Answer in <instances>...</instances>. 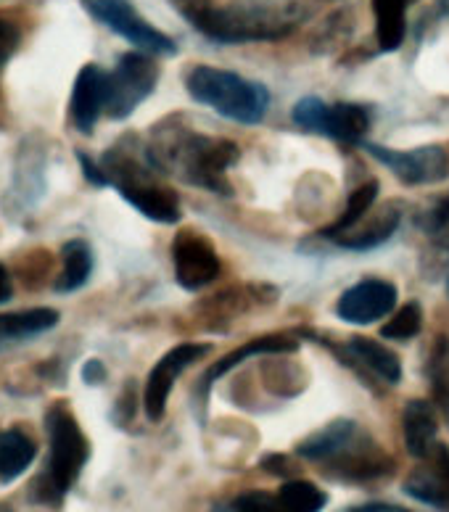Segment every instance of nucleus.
<instances>
[{"label":"nucleus","instance_id":"17","mask_svg":"<svg viewBox=\"0 0 449 512\" xmlns=\"http://www.w3.org/2000/svg\"><path fill=\"white\" fill-rule=\"evenodd\" d=\"M368 225L360 227V230H349V233H341L336 235L333 241L339 243L341 249H349V251H370L386 243L394 235V230L399 227L402 222V206L399 204H389L383 206L381 212L373 214V217H365Z\"/></svg>","mask_w":449,"mask_h":512},{"label":"nucleus","instance_id":"35","mask_svg":"<svg viewBox=\"0 0 449 512\" xmlns=\"http://www.w3.org/2000/svg\"><path fill=\"white\" fill-rule=\"evenodd\" d=\"M82 378H85V381H88V383L104 381V378H106L104 365H101V362H96V359H93V362H88V365H85V373H82Z\"/></svg>","mask_w":449,"mask_h":512},{"label":"nucleus","instance_id":"36","mask_svg":"<svg viewBox=\"0 0 449 512\" xmlns=\"http://www.w3.org/2000/svg\"><path fill=\"white\" fill-rule=\"evenodd\" d=\"M344 512H394V507H391V505H383V502H368V505L346 507Z\"/></svg>","mask_w":449,"mask_h":512},{"label":"nucleus","instance_id":"26","mask_svg":"<svg viewBox=\"0 0 449 512\" xmlns=\"http://www.w3.org/2000/svg\"><path fill=\"white\" fill-rule=\"evenodd\" d=\"M423 328V309L418 301H407L405 307L397 309L389 322H383L381 336L389 341H410Z\"/></svg>","mask_w":449,"mask_h":512},{"label":"nucleus","instance_id":"9","mask_svg":"<svg viewBox=\"0 0 449 512\" xmlns=\"http://www.w3.org/2000/svg\"><path fill=\"white\" fill-rule=\"evenodd\" d=\"M175 278L185 291H201L220 278L222 262L214 243L196 230H180L172 241Z\"/></svg>","mask_w":449,"mask_h":512},{"label":"nucleus","instance_id":"25","mask_svg":"<svg viewBox=\"0 0 449 512\" xmlns=\"http://www.w3.org/2000/svg\"><path fill=\"white\" fill-rule=\"evenodd\" d=\"M278 499L283 512H320L328 505V494L317 489L315 483L302 481V478L283 483L278 491Z\"/></svg>","mask_w":449,"mask_h":512},{"label":"nucleus","instance_id":"37","mask_svg":"<svg viewBox=\"0 0 449 512\" xmlns=\"http://www.w3.org/2000/svg\"><path fill=\"white\" fill-rule=\"evenodd\" d=\"M436 241L442 243L444 249H449V230H447V233H442V235H436ZM447 288H449V280H447Z\"/></svg>","mask_w":449,"mask_h":512},{"label":"nucleus","instance_id":"14","mask_svg":"<svg viewBox=\"0 0 449 512\" xmlns=\"http://www.w3.org/2000/svg\"><path fill=\"white\" fill-rule=\"evenodd\" d=\"M362 436V428L354 420H333L325 428H320L317 433L307 436V439L296 447L299 457L310 462H320V465H328L331 460H336L341 452L352 447L354 441Z\"/></svg>","mask_w":449,"mask_h":512},{"label":"nucleus","instance_id":"31","mask_svg":"<svg viewBox=\"0 0 449 512\" xmlns=\"http://www.w3.org/2000/svg\"><path fill=\"white\" fill-rule=\"evenodd\" d=\"M16 45H19V30H16V24L0 19V66L14 56Z\"/></svg>","mask_w":449,"mask_h":512},{"label":"nucleus","instance_id":"12","mask_svg":"<svg viewBox=\"0 0 449 512\" xmlns=\"http://www.w3.org/2000/svg\"><path fill=\"white\" fill-rule=\"evenodd\" d=\"M106 98H109V74L96 64L82 66L77 80H74L72 101H69L72 125L90 135L101 111H106Z\"/></svg>","mask_w":449,"mask_h":512},{"label":"nucleus","instance_id":"24","mask_svg":"<svg viewBox=\"0 0 449 512\" xmlns=\"http://www.w3.org/2000/svg\"><path fill=\"white\" fill-rule=\"evenodd\" d=\"M428 381H431V394L449 425V338H436L431 357H428Z\"/></svg>","mask_w":449,"mask_h":512},{"label":"nucleus","instance_id":"16","mask_svg":"<svg viewBox=\"0 0 449 512\" xmlns=\"http://www.w3.org/2000/svg\"><path fill=\"white\" fill-rule=\"evenodd\" d=\"M59 312L48 307L24 309V312H8L0 315V346H16L43 336L59 325Z\"/></svg>","mask_w":449,"mask_h":512},{"label":"nucleus","instance_id":"8","mask_svg":"<svg viewBox=\"0 0 449 512\" xmlns=\"http://www.w3.org/2000/svg\"><path fill=\"white\" fill-rule=\"evenodd\" d=\"M365 151L386 164L405 185H434L449 177V143H431L410 151L365 143Z\"/></svg>","mask_w":449,"mask_h":512},{"label":"nucleus","instance_id":"22","mask_svg":"<svg viewBox=\"0 0 449 512\" xmlns=\"http://www.w3.org/2000/svg\"><path fill=\"white\" fill-rule=\"evenodd\" d=\"M370 130V114L357 103H336L331 106V122H328V138L341 143H362Z\"/></svg>","mask_w":449,"mask_h":512},{"label":"nucleus","instance_id":"29","mask_svg":"<svg viewBox=\"0 0 449 512\" xmlns=\"http://www.w3.org/2000/svg\"><path fill=\"white\" fill-rule=\"evenodd\" d=\"M236 512H283L280 507V499L273 497V494H267V491H246L241 497L236 499V505H233Z\"/></svg>","mask_w":449,"mask_h":512},{"label":"nucleus","instance_id":"1","mask_svg":"<svg viewBox=\"0 0 449 512\" xmlns=\"http://www.w3.org/2000/svg\"><path fill=\"white\" fill-rule=\"evenodd\" d=\"M238 146L230 140L209 138L196 130H156L148 156L162 172H172L183 183L212 191L217 196H230L228 172L238 161Z\"/></svg>","mask_w":449,"mask_h":512},{"label":"nucleus","instance_id":"33","mask_svg":"<svg viewBox=\"0 0 449 512\" xmlns=\"http://www.w3.org/2000/svg\"><path fill=\"white\" fill-rule=\"evenodd\" d=\"M77 159H80L82 169H85V177H88L90 183H93V185H106V183H109V180H106L104 167H98V164H93V161H90L85 154H77Z\"/></svg>","mask_w":449,"mask_h":512},{"label":"nucleus","instance_id":"30","mask_svg":"<svg viewBox=\"0 0 449 512\" xmlns=\"http://www.w3.org/2000/svg\"><path fill=\"white\" fill-rule=\"evenodd\" d=\"M423 225H426V230L434 235V238L436 235L447 233L449 230V196H444L439 204H434V209L426 214V222H423Z\"/></svg>","mask_w":449,"mask_h":512},{"label":"nucleus","instance_id":"13","mask_svg":"<svg viewBox=\"0 0 449 512\" xmlns=\"http://www.w3.org/2000/svg\"><path fill=\"white\" fill-rule=\"evenodd\" d=\"M402 433H405V447L415 460H428L439 447V420L436 407L426 399H410L402 412Z\"/></svg>","mask_w":449,"mask_h":512},{"label":"nucleus","instance_id":"18","mask_svg":"<svg viewBox=\"0 0 449 512\" xmlns=\"http://www.w3.org/2000/svg\"><path fill=\"white\" fill-rule=\"evenodd\" d=\"M35 441L24 431H0V481L19 478L35 460Z\"/></svg>","mask_w":449,"mask_h":512},{"label":"nucleus","instance_id":"5","mask_svg":"<svg viewBox=\"0 0 449 512\" xmlns=\"http://www.w3.org/2000/svg\"><path fill=\"white\" fill-rule=\"evenodd\" d=\"M104 172L127 204H133L143 217L162 225H175L183 217L180 209V198L167 185H162L151 175L146 164H140L138 156L130 151H106L104 156Z\"/></svg>","mask_w":449,"mask_h":512},{"label":"nucleus","instance_id":"38","mask_svg":"<svg viewBox=\"0 0 449 512\" xmlns=\"http://www.w3.org/2000/svg\"><path fill=\"white\" fill-rule=\"evenodd\" d=\"M0 512H14V510H11V507H6V505H0Z\"/></svg>","mask_w":449,"mask_h":512},{"label":"nucleus","instance_id":"21","mask_svg":"<svg viewBox=\"0 0 449 512\" xmlns=\"http://www.w3.org/2000/svg\"><path fill=\"white\" fill-rule=\"evenodd\" d=\"M407 0H373V14H376V37L381 51H397L405 40V8Z\"/></svg>","mask_w":449,"mask_h":512},{"label":"nucleus","instance_id":"15","mask_svg":"<svg viewBox=\"0 0 449 512\" xmlns=\"http://www.w3.org/2000/svg\"><path fill=\"white\" fill-rule=\"evenodd\" d=\"M341 354L352 365L365 367L368 373L376 375L378 381L391 383V386L402 381V362H399L397 354L373 338H349V344L341 346Z\"/></svg>","mask_w":449,"mask_h":512},{"label":"nucleus","instance_id":"32","mask_svg":"<svg viewBox=\"0 0 449 512\" xmlns=\"http://www.w3.org/2000/svg\"><path fill=\"white\" fill-rule=\"evenodd\" d=\"M431 460V465L436 468V473H439V478H442V486H444V510L449 512V449L447 447H436V452L428 457Z\"/></svg>","mask_w":449,"mask_h":512},{"label":"nucleus","instance_id":"19","mask_svg":"<svg viewBox=\"0 0 449 512\" xmlns=\"http://www.w3.org/2000/svg\"><path fill=\"white\" fill-rule=\"evenodd\" d=\"M296 341L294 338L288 336H262L257 338V341H249V344H243L241 349H236V352H230L228 357H222L217 365L212 367L207 373V378H204V391L209 388V383L217 381V378H222L225 373H230L233 367H238L243 362V359L254 357V354H280V352H294L296 349Z\"/></svg>","mask_w":449,"mask_h":512},{"label":"nucleus","instance_id":"28","mask_svg":"<svg viewBox=\"0 0 449 512\" xmlns=\"http://www.w3.org/2000/svg\"><path fill=\"white\" fill-rule=\"evenodd\" d=\"M294 122L304 130L317 132V135H328V122H331V106L320 98H302L294 106Z\"/></svg>","mask_w":449,"mask_h":512},{"label":"nucleus","instance_id":"23","mask_svg":"<svg viewBox=\"0 0 449 512\" xmlns=\"http://www.w3.org/2000/svg\"><path fill=\"white\" fill-rule=\"evenodd\" d=\"M378 198V183L376 180H368V183H362L360 188H354L352 196H349V201H346V209L344 214H341L339 220L333 222L331 227H325L323 235L325 238H336V235L346 233V230H352L357 222H362L365 217L370 214V209H373V204H376Z\"/></svg>","mask_w":449,"mask_h":512},{"label":"nucleus","instance_id":"40","mask_svg":"<svg viewBox=\"0 0 449 512\" xmlns=\"http://www.w3.org/2000/svg\"><path fill=\"white\" fill-rule=\"evenodd\" d=\"M407 3H413V0H407Z\"/></svg>","mask_w":449,"mask_h":512},{"label":"nucleus","instance_id":"20","mask_svg":"<svg viewBox=\"0 0 449 512\" xmlns=\"http://www.w3.org/2000/svg\"><path fill=\"white\" fill-rule=\"evenodd\" d=\"M61 262H64V270L56 278L53 288L59 293L77 291L88 283L90 272H93V251L85 241H69L64 243L61 249Z\"/></svg>","mask_w":449,"mask_h":512},{"label":"nucleus","instance_id":"4","mask_svg":"<svg viewBox=\"0 0 449 512\" xmlns=\"http://www.w3.org/2000/svg\"><path fill=\"white\" fill-rule=\"evenodd\" d=\"M185 88L193 101L204 103L220 117L241 125H257L270 109V93L265 85L217 66H191L185 74Z\"/></svg>","mask_w":449,"mask_h":512},{"label":"nucleus","instance_id":"39","mask_svg":"<svg viewBox=\"0 0 449 512\" xmlns=\"http://www.w3.org/2000/svg\"><path fill=\"white\" fill-rule=\"evenodd\" d=\"M394 512H405V510H394Z\"/></svg>","mask_w":449,"mask_h":512},{"label":"nucleus","instance_id":"34","mask_svg":"<svg viewBox=\"0 0 449 512\" xmlns=\"http://www.w3.org/2000/svg\"><path fill=\"white\" fill-rule=\"evenodd\" d=\"M11 296H14V283H11V275H8L6 267L0 264V304H6Z\"/></svg>","mask_w":449,"mask_h":512},{"label":"nucleus","instance_id":"11","mask_svg":"<svg viewBox=\"0 0 449 512\" xmlns=\"http://www.w3.org/2000/svg\"><path fill=\"white\" fill-rule=\"evenodd\" d=\"M399 293L389 280H362L349 291L341 293L336 315L352 325H370L389 317L397 309Z\"/></svg>","mask_w":449,"mask_h":512},{"label":"nucleus","instance_id":"6","mask_svg":"<svg viewBox=\"0 0 449 512\" xmlns=\"http://www.w3.org/2000/svg\"><path fill=\"white\" fill-rule=\"evenodd\" d=\"M82 6L93 19H98L111 32L130 40L143 53H151V56H175L177 53L175 40L156 30V27H151L135 11L130 0H82Z\"/></svg>","mask_w":449,"mask_h":512},{"label":"nucleus","instance_id":"10","mask_svg":"<svg viewBox=\"0 0 449 512\" xmlns=\"http://www.w3.org/2000/svg\"><path fill=\"white\" fill-rule=\"evenodd\" d=\"M207 354L209 344H180L156 362L146 378V388H143V410L151 423H159L167 412V399H170L177 378Z\"/></svg>","mask_w":449,"mask_h":512},{"label":"nucleus","instance_id":"27","mask_svg":"<svg viewBox=\"0 0 449 512\" xmlns=\"http://www.w3.org/2000/svg\"><path fill=\"white\" fill-rule=\"evenodd\" d=\"M405 491L410 497H415L418 502H426V505L436 507V510H444V486L442 478L436 473V468H418L413 476L407 478Z\"/></svg>","mask_w":449,"mask_h":512},{"label":"nucleus","instance_id":"7","mask_svg":"<svg viewBox=\"0 0 449 512\" xmlns=\"http://www.w3.org/2000/svg\"><path fill=\"white\" fill-rule=\"evenodd\" d=\"M159 82V66L148 53H125L117 69L109 74L106 114L111 119H127L154 93Z\"/></svg>","mask_w":449,"mask_h":512},{"label":"nucleus","instance_id":"3","mask_svg":"<svg viewBox=\"0 0 449 512\" xmlns=\"http://www.w3.org/2000/svg\"><path fill=\"white\" fill-rule=\"evenodd\" d=\"M45 433H48V462L43 476L37 478L32 497L48 505H59L80 478L90 457V444L67 404H53L45 412Z\"/></svg>","mask_w":449,"mask_h":512},{"label":"nucleus","instance_id":"2","mask_svg":"<svg viewBox=\"0 0 449 512\" xmlns=\"http://www.w3.org/2000/svg\"><path fill=\"white\" fill-rule=\"evenodd\" d=\"M183 16L217 43H265L286 37L296 27V11L278 0H230L209 6L207 0H175Z\"/></svg>","mask_w":449,"mask_h":512}]
</instances>
